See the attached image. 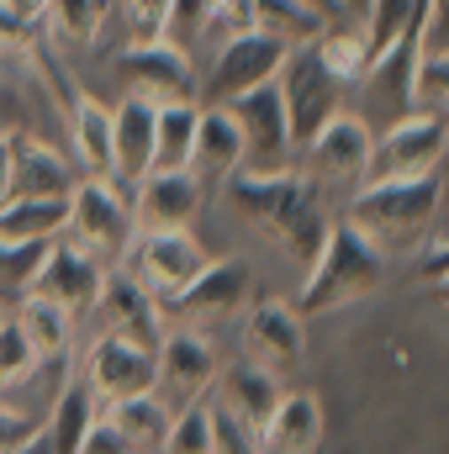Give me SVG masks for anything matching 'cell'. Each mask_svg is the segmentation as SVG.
Masks as SVG:
<instances>
[{
    "label": "cell",
    "mask_w": 449,
    "mask_h": 454,
    "mask_svg": "<svg viewBox=\"0 0 449 454\" xmlns=\"http://www.w3.org/2000/svg\"><path fill=\"white\" fill-rule=\"evenodd\" d=\"M386 264H391V259H386L359 227L349 223V217H338V223H328V238H323L318 259L307 264L296 312H302V317H328V312H343V307L375 296L381 280H386Z\"/></svg>",
    "instance_id": "obj_3"
},
{
    "label": "cell",
    "mask_w": 449,
    "mask_h": 454,
    "mask_svg": "<svg viewBox=\"0 0 449 454\" xmlns=\"http://www.w3.org/2000/svg\"><path fill=\"white\" fill-rule=\"evenodd\" d=\"M280 59H286V43L270 37V32H232L217 53V64L207 69L201 80V106H232L238 96H248L254 85H270L280 74Z\"/></svg>",
    "instance_id": "obj_10"
},
{
    "label": "cell",
    "mask_w": 449,
    "mask_h": 454,
    "mask_svg": "<svg viewBox=\"0 0 449 454\" xmlns=\"http://www.w3.org/2000/svg\"><path fill=\"white\" fill-rule=\"evenodd\" d=\"M69 243H80L91 259H101L106 270L127 259L138 223H132V201H122L116 180L101 175H80L75 191H69V227H64Z\"/></svg>",
    "instance_id": "obj_5"
},
{
    "label": "cell",
    "mask_w": 449,
    "mask_h": 454,
    "mask_svg": "<svg viewBox=\"0 0 449 454\" xmlns=\"http://www.w3.org/2000/svg\"><path fill=\"white\" fill-rule=\"evenodd\" d=\"M217 348L212 339L201 333V328H180V323H169L164 328V339H159V380H154V391L164 396V407L175 412V407H185V402H196V396H207L212 391V380H217Z\"/></svg>",
    "instance_id": "obj_14"
},
{
    "label": "cell",
    "mask_w": 449,
    "mask_h": 454,
    "mask_svg": "<svg viewBox=\"0 0 449 454\" xmlns=\"http://www.w3.org/2000/svg\"><path fill=\"white\" fill-rule=\"evenodd\" d=\"M69 227V196H11L0 207V238L16 243H53Z\"/></svg>",
    "instance_id": "obj_25"
},
{
    "label": "cell",
    "mask_w": 449,
    "mask_h": 454,
    "mask_svg": "<svg viewBox=\"0 0 449 454\" xmlns=\"http://www.w3.org/2000/svg\"><path fill=\"white\" fill-rule=\"evenodd\" d=\"M106 418H112L116 428H122V439H127V450H164V434H169V407H164V396L159 391H143V396H127V402H112V407H101Z\"/></svg>",
    "instance_id": "obj_27"
},
{
    "label": "cell",
    "mask_w": 449,
    "mask_h": 454,
    "mask_svg": "<svg viewBox=\"0 0 449 454\" xmlns=\"http://www.w3.org/2000/svg\"><path fill=\"white\" fill-rule=\"evenodd\" d=\"M11 201V132H0V207Z\"/></svg>",
    "instance_id": "obj_44"
},
{
    "label": "cell",
    "mask_w": 449,
    "mask_h": 454,
    "mask_svg": "<svg viewBox=\"0 0 449 454\" xmlns=\"http://www.w3.org/2000/svg\"><path fill=\"white\" fill-rule=\"evenodd\" d=\"M5 5H11L16 16H27V21H37V27H43V11H48V0H5Z\"/></svg>",
    "instance_id": "obj_45"
},
{
    "label": "cell",
    "mask_w": 449,
    "mask_h": 454,
    "mask_svg": "<svg viewBox=\"0 0 449 454\" xmlns=\"http://www.w3.org/2000/svg\"><path fill=\"white\" fill-rule=\"evenodd\" d=\"M418 106L434 112L439 121H449V53H423L418 64Z\"/></svg>",
    "instance_id": "obj_36"
},
{
    "label": "cell",
    "mask_w": 449,
    "mask_h": 454,
    "mask_svg": "<svg viewBox=\"0 0 449 454\" xmlns=\"http://www.w3.org/2000/svg\"><path fill=\"white\" fill-rule=\"evenodd\" d=\"M370 121L354 112H334L302 148H296V169L307 180H318L323 191L334 185H359L365 180V159H370Z\"/></svg>",
    "instance_id": "obj_9"
},
{
    "label": "cell",
    "mask_w": 449,
    "mask_h": 454,
    "mask_svg": "<svg viewBox=\"0 0 449 454\" xmlns=\"http://www.w3.org/2000/svg\"><path fill=\"white\" fill-rule=\"evenodd\" d=\"M223 196L248 217L259 223L302 270L318 259L323 238H328V212H323V185L307 180L296 164L275 169V175H254V169H232L223 180Z\"/></svg>",
    "instance_id": "obj_1"
},
{
    "label": "cell",
    "mask_w": 449,
    "mask_h": 454,
    "mask_svg": "<svg viewBox=\"0 0 449 454\" xmlns=\"http://www.w3.org/2000/svg\"><path fill=\"white\" fill-rule=\"evenodd\" d=\"M445 159H449V121L413 106V112L397 116L381 137H370V159H365V180L359 185L418 180V175L445 169Z\"/></svg>",
    "instance_id": "obj_4"
},
{
    "label": "cell",
    "mask_w": 449,
    "mask_h": 454,
    "mask_svg": "<svg viewBox=\"0 0 449 454\" xmlns=\"http://www.w3.org/2000/svg\"><path fill=\"white\" fill-rule=\"evenodd\" d=\"M164 11H169V0H127L132 37H154V32L164 27Z\"/></svg>",
    "instance_id": "obj_42"
},
{
    "label": "cell",
    "mask_w": 449,
    "mask_h": 454,
    "mask_svg": "<svg viewBox=\"0 0 449 454\" xmlns=\"http://www.w3.org/2000/svg\"><path fill=\"white\" fill-rule=\"evenodd\" d=\"M43 27H48L53 43L85 53V48H96V37L106 27V0H48Z\"/></svg>",
    "instance_id": "obj_29"
},
{
    "label": "cell",
    "mask_w": 449,
    "mask_h": 454,
    "mask_svg": "<svg viewBox=\"0 0 449 454\" xmlns=\"http://www.w3.org/2000/svg\"><path fill=\"white\" fill-rule=\"evenodd\" d=\"M159 32L175 37L180 48H196L207 32H217V0H169Z\"/></svg>",
    "instance_id": "obj_35"
},
{
    "label": "cell",
    "mask_w": 449,
    "mask_h": 454,
    "mask_svg": "<svg viewBox=\"0 0 449 454\" xmlns=\"http://www.w3.org/2000/svg\"><path fill=\"white\" fill-rule=\"evenodd\" d=\"M80 169L43 137L11 132V196H69Z\"/></svg>",
    "instance_id": "obj_22"
},
{
    "label": "cell",
    "mask_w": 449,
    "mask_h": 454,
    "mask_svg": "<svg viewBox=\"0 0 449 454\" xmlns=\"http://www.w3.org/2000/svg\"><path fill=\"white\" fill-rule=\"evenodd\" d=\"M212 402L227 407L238 423H248V428L259 434L264 418H270L275 402H280V375H275L270 364H259V359H238V364L217 370V380H212Z\"/></svg>",
    "instance_id": "obj_21"
},
{
    "label": "cell",
    "mask_w": 449,
    "mask_h": 454,
    "mask_svg": "<svg viewBox=\"0 0 449 454\" xmlns=\"http://www.w3.org/2000/svg\"><path fill=\"white\" fill-rule=\"evenodd\" d=\"M91 317L101 323V333H122V339H138V343H148V348H159V339H164L159 296H154L132 270H106Z\"/></svg>",
    "instance_id": "obj_16"
},
{
    "label": "cell",
    "mask_w": 449,
    "mask_h": 454,
    "mask_svg": "<svg viewBox=\"0 0 449 454\" xmlns=\"http://www.w3.org/2000/svg\"><path fill=\"white\" fill-rule=\"evenodd\" d=\"M307 5H312V11H323L328 21H334V11H338V0H307Z\"/></svg>",
    "instance_id": "obj_47"
},
{
    "label": "cell",
    "mask_w": 449,
    "mask_h": 454,
    "mask_svg": "<svg viewBox=\"0 0 449 454\" xmlns=\"http://www.w3.org/2000/svg\"><path fill=\"white\" fill-rule=\"evenodd\" d=\"M116 80L148 101H196L201 96V69H196L191 48H180L164 32L132 37L116 59Z\"/></svg>",
    "instance_id": "obj_7"
},
{
    "label": "cell",
    "mask_w": 449,
    "mask_h": 454,
    "mask_svg": "<svg viewBox=\"0 0 449 454\" xmlns=\"http://www.w3.org/2000/svg\"><path fill=\"white\" fill-rule=\"evenodd\" d=\"M164 450L169 454H212V391L196 396V402H185V407H175Z\"/></svg>",
    "instance_id": "obj_34"
},
{
    "label": "cell",
    "mask_w": 449,
    "mask_h": 454,
    "mask_svg": "<svg viewBox=\"0 0 449 454\" xmlns=\"http://www.w3.org/2000/svg\"><path fill=\"white\" fill-rule=\"evenodd\" d=\"M196 116H201V101H159V121H154V169H185V164H191Z\"/></svg>",
    "instance_id": "obj_28"
},
{
    "label": "cell",
    "mask_w": 449,
    "mask_h": 454,
    "mask_svg": "<svg viewBox=\"0 0 449 454\" xmlns=\"http://www.w3.org/2000/svg\"><path fill=\"white\" fill-rule=\"evenodd\" d=\"M37 370H43V359H37L32 339H27V328L0 312V396L16 391V386H27Z\"/></svg>",
    "instance_id": "obj_33"
},
{
    "label": "cell",
    "mask_w": 449,
    "mask_h": 454,
    "mask_svg": "<svg viewBox=\"0 0 449 454\" xmlns=\"http://www.w3.org/2000/svg\"><path fill=\"white\" fill-rule=\"evenodd\" d=\"M418 270H423V280H429V286L449 280V217H445V212H439V227H434L429 248L418 254Z\"/></svg>",
    "instance_id": "obj_39"
},
{
    "label": "cell",
    "mask_w": 449,
    "mask_h": 454,
    "mask_svg": "<svg viewBox=\"0 0 449 454\" xmlns=\"http://www.w3.org/2000/svg\"><path fill=\"white\" fill-rule=\"evenodd\" d=\"M418 21H429V0H370L365 5V43H370V64L381 59V53H391V43L407 32V27H418Z\"/></svg>",
    "instance_id": "obj_31"
},
{
    "label": "cell",
    "mask_w": 449,
    "mask_h": 454,
    "mask_svg": "<svg viewBox=\"0 0 449 454\" xmlns=\"http://www.w3.org/2000/svg\"><path fill=\"white\" fill-rule=\"evenodd\" d=\"M80 454H127V439H122V428H116L106 412H101V418L85 428V439H80Z\"/></svg>",
    "instance_id": "obj_41"
},
{
    "label": "cell",
    "mask_w": 449,
    "mask_h": 454,
    "mask_svg": "<svg viewBox=\"0 0 449 454\" xmlns=\"http://www.w3.org/2000/svg\"><path fill=\"white\" fill-rule=\"evenodd\" d=\"M275 90H280V101H286L291 137H296V148H302L328 116L343 112V90H349V85L318 59V43H296V48H286V59H280Z\"/></svg>",
    "instance_id": "obj_6"
},
{
    "label": "cell",
    "mask_w": 449,
    "mask_h": 454,
    "mask_svg": "<svg viewBox=\"0 0 449 454\" xmlns=\"http://www.w3.org/2000/svg\"><path fill=\"white\" fill-rule=\"evenodd\" d=\"M212 450H227V454H254L259 450V434L248 423H238L227 407L212 402Z\"/></svg>",
    "instance_id": "obj_38"
},
{
    "label": "cell",
    "mask_w": 449,
    "mask_h": 454,
    "mask_svg": "<svg viewBox=\"0 0 449 454\" xmlns=\"http://www.w3.org/2000/svg\"><path fill=\"white\" fill-rule=\"evenodd\" d=\"M101 280H106V264H101V259H91V254H85L80 243H69V238H53L27 291L59 301V307L80 323V317H91V307H96V296H101ZM27 291H21V296H27Z\"/></svg>",
    "instance_id": "obj_15"
},
{
    "label": "cell",
    "mask_w": 449,
    "mask_h": 454,
    "mask_svg": "<svg viewBox=\"0 0 449 454\" xmlns=\"http://www.w3.org/2000/svg\"><path fill=\"white\" fill-rule=\"evenodd\" d=\"M254 301V280L238 259H207V270L169 301H159L164 312V328L180 323V328H217V323H232L243 317Z\"/></svg>",
    "instance_id": "obj_8"
},
{
    "label": "cell",
    "mask_w": 449,
    "mask_h": 454,
    "mask_svg": "<svg viewBox=\"0 0 449 454\" xmlns=\"http://www.w3.org/2000/svg\"><path fill=\"white\" fill-rule=\"evenodd\" d=\"M365 5H370V0H338V11H354L359 21H365Z\"/></svg>",
    "instance_id": "obj_46"
},
{
    "label": "cell",
    "mask_w": 449,
    "mask_h": 454,
    "mask_svg": "<svg viewBox=\"0 0 449 454\" xmlns=\"http://www.w3.org/2000/svg\"><path fill=\"white\" fill-rule=\"evenodd\" d=\"M445 175H418V180H386V185H359L349 201V223L359 227L386 259H418L439 227L445 212Z\"/></svg>",
    "instance_id": "obj_2"
},
{
    "label": "cell",
    "mask_w": 449,
    "mask_h": 454,
    "mask_svg": "<svg viewBox=\"0 0 449 454\" xmlns=\"http://www.w3.org/2000/svg\"><path fill=\"white\" fill-rule=\"evenodd\" d=\"M323 444V402L312 391H280L275 412L259 428V450L275 454H312Z\"/></svg>",
    "instance_id": "obj_23"
},
{
    "label": "cell",
    "mask_w": 449,
    "mask_h": 454,
    "mask_svg": "<svg viewBox=\"0 0 449 454\" xmlns=\"http://www.w3.org/2000/svg\"><path fill=\"white\" fill-rule=\"evenodd\" d=\"M238 164H243V127H238L232 106H201V116H196V143H191V164L185 169L196 175L201 191H212V185H223Z\"/></svg>",
    "instance_id": "obj_20"
},
{
    "label": "cell",
    "mask_w": 449,
    "mask_h": 454,
    "mask_svg": "<svg viewBox=\"0 0 449 454\" xmlns=\"http://www.w3.org/2000/svg\"><path fill=\"white\" fill-rule=\"evenodd\" d=\"M101 418V402H96V391L85 386V380H69L59 396H53V412L43 418V428H37V450L48 454H80V439H85V428Z\"/></svg>",
    "instance_id": "obj_24"
},
{
    "label": "cell",
    "mask_w": 449,
    "mask_h": 454,
    "mask_svg": "<svg viewBox=\"0 0 449 454\" xmlns=\"http://www.w3.org/2000/svg\"><path fill=\"white\" fill-rule=\"evenodd\" d=\"M32 37H37V21L16 16V11L0 0V53H27V48H32Z\"/></svg>",
    "instance_id": "obj_40"
},
{
    "label": "cell",
    "mask_w": 449,
    "mask_h": 454,
    "mask_svg": "<svg viewBox=\"0 0 449 454\" xmlns=\"http://www.w3.org/2000/svg\"><path fill=\"white\" fill-rule=\"evenodd\" d=\"M217 32H254V0H217Z\"/></svg>",
    "instance_id": "obj_43"
},
{
    "label": "cell",
    "mask_w": 449,
    "mask_h": 454,
    "mask_svg": "<svg viewBox=\"0 0 449 454\" xmlns=\"http://www.w3.org/2000/svg\"><path fill=\"white\" fill-rule=\"evenodd\" d=\"M302 323L307 317L291 301H248V312H243V348H248V359L270 364L275 375L302 364V354H307Z\"/></svg>",
    "instance_id": "obj_18"
},
{
    "label": "cell",
    "mask_w": 449,
    "mask_h": 454,
    "mask_svg": "<svg viewBox=\"0 0 449 454\" xmlns=\"http://www.w3.org/2000/svg\"><path fill=\"white\" fill-rule=\"evenodd\" d=\"M101 407L112 402H127V396H143L154 391L159 380V348L138 339H122V333H101V339L85 348V375H80Z\"/></svg>",
    "instance_id": "obj_12"
},
{
    "label": "cell",
    "mask_w": 449,
    "mask_h": 454,
    "mask_svg": "<svg viewBox=\"0 0 449 454\" xmlns=\"http://www.w3.org/2000/svg\"><path fill=\"white\" fill-rule=\"evenodd\" d=\"M318 59L334 69L343 85H365V74H370V43H365V27H323L318 37Z\"/></svg>",
    "instance_id": "obj_32"
},
{
    "label": "cell",
    "mask_w": 449,
    "mask_h": 454,
    "mask_svg": "<svg viewBox=\"0 0 449 454\" xmlns=\"http://www.w3.org/2000/svg\"><path fill=\"white\" fill-rule=\"evenodd\" d=\"M127 270L159 296H180L201 270H207V248L191 238V227H169V232H138L127 248Z\"/></svg>",
    "instance_id": "obj_13"
},
{
    "label": "cell",
    "mask_w": 449,
    "mask_h": 454,
    "mask_svg": "<svg viewBox=\"0 0 449 454\" xmlns=\"http://www.w3.org/2000/svg\"><path fill=\"white\" fill-rule=\"evenodd\" d=\"M132 223L138 232H169V227H191L207 191L196 185L191 169H148L138 185H132Z\"/></svg>",
    "instance_id": "obj_17"
},
{
    "label": "cell",
    "mask_w": 449,
    "mask_h": 454,
    "mask_svg": "<svg viewBox=\"0 0 449 454\" xmlns=\"http://www.w3.org/2000/svg\"><path fill=\"white\" fill-rule=\"evenodd\" d=\"M21 328H27V339L37 348V359L43 364H69V348H75V317L59 307V301H48V296H21V307L11 312Z\"/></svg>",
    "instance_id": "obj_26"
},
{
    "label": "cell",
    "mask_w": 449,
    "mask_h": 454,
    "mask_svg": "<svg viewBox=\"0 0 449 454\" xmlns=\"http://www.w3.org/2000/svg\"><path fill=\"white\" fill-rule=\"evenodd\" d=\"M232 116L243 127V164L238 169H254V175H275V169H291L296 164V137H291V116L286 101L270 85H254L248 96L232 101Z\"/></svg>",
    "instance_id": "obj_11"
},
{
    "label": "cell",
    "mask_w": 449,
    "mask_h": 454,
    "mask_svg": "<svg viewBox=\"0 0 449 454\" xmlns=\"http://www.w3.org/2000/svg\"><path fill=\"white\" fill-rule=\"evenodd\" d=\"M254 27L280 37L286 48H296V43H312L328 27V16L312 11L307 0H254Z\"/></svg>",
    "instance_id": "obj_30"
},
{
    "label": "cell",
    "mask_w": 449,
    "mask_h": 454,
    "mask_svg": "<svg viewBox=\"0 0 449 454\" xmlns=\"http://www.w3.org/2000/svg\"><path fill=\"white\" fill-rule=\"evenodd\" d=\"M37 418L32 412H16L5 396H0V454H27V450H37Z\"/></svg>",
    "instance_id": "obj_37"
},
{
    "label": "cell",
    "mask_w": 449,
    "mask_h": 454,
    "mask_svg": "<svg viewBox=\"0 0 449 454\" xmlns=\"http://www.w3.org/2000/svg\"><path fill=\"white\" fill-rule=\"evenodd\" d=\"M154 121H159V101L127 90L122 106H112V180L138 185L154 169Z\"/></svg>",
    "instance_id": "obj_19"
}]
</instances>
